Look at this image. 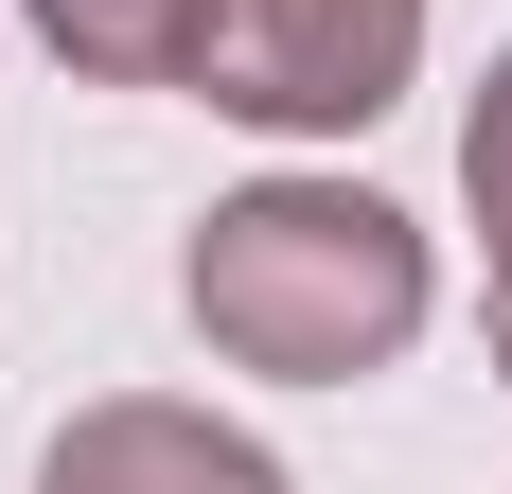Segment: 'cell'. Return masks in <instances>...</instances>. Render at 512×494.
I'll list each match as a JSON object with an SVG mask.
<instances>
[{
	"instance_id": "obj_1",
	"label": "cell",
	"mask_w": 512,
	"mask_h": 494,
	"mask_svg": "<svg viewBox=\"0 0 512 494\" xmlns=\"http://www.w3.org/2000/svg\"><path fill=\"white\" fill-rule=\"evenodd\" d=\"M177 300H195V336L230 353V371L354 389V371H389V353L424 336L442 283H424V230L389 195H354V177H265V195H230L195 230Z\"/></svg>"
},
{
	"instance_id": "obj_2",
	"label": "cell",
	"mask_w": 512,
	"mask_h": 494,
	"mask_svg": "<svg viewBox=\"0 0 512 494\" xmlns=\"http://www.w3.org/2000/svg\"><path fill=\"white\" fill-rule=\"evenodd\" d=\"M424 53V0H212L195 18V89L265 142H336L407 89Z\"/></svg>"
},
{
	"instance_id": "obj_3",
	"label": "cell",
	"mask_w": 512,
	"mask_h": 494,
	"mask_svg": "<svg viewBox=\"0 0 512 494\" xmlns=\"http://www.w3.org/2000/svg\"><path fill=\"white\" fill-rule=\"evenodd\" d=\"M36 494H283V459L230 442L212 406H89V424L36 459Z\"/></svg>"
},
{
	"instance_id": "obj_4",
	"label": "cell",
	"mask_w": 512,
	"mask_h": 494,
	"mask_svg": "<svg viewBox=\"0 0 512 494\" xmlns=\"http://www.w3.org/2000/svg\"><path fill=\"white\" fill-rule=\"evenodd\" d=\"M89 89H195V18L212 0H18Z\"/></svg>"
},
{
	"instance_id": "obj_5",
	"label": "cell",
	"mask_w": 512,
	"mask_h": 494,
	"mask_svg": "<svg viewBox=\"0 0 512 494\" xmlns=\"http://www.w3.org/2000/svg\"><path fill=\"white\" fill-rule=\"evenodd\" d=\"M460 195H477V230L512 247V53H495V89H477V124H460Z\"/></svg>"
},
{
	"instance_id": "obj_6",
	"label": "cell",
	"mask_w": 512,
	"mask_h": 494,
	"mask_svg": "<svg viewBox=\"0 0 512 494\" xmlns=\"http://www.w3.org/2000/svg\"><path fill=\"white\" fill-rule=\"evenodd\" d=\"M477 336H495V371H512V247H495V300H477Z\"/></svg>"
}]
</instances>
